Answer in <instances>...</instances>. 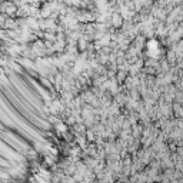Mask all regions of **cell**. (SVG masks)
<instances>
[]
</instances>
